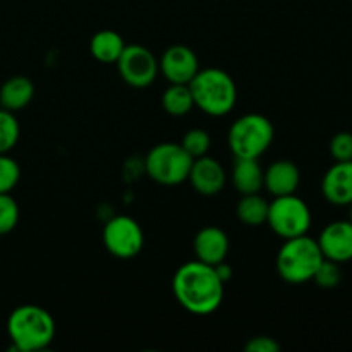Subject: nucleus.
Wrapping results in <instances>:
<instances>
[{
    "label": "nucleus",
    "instance_id": "1",
    "mask_svg": "<svg viewBox=\"0 0 352 352\" xmlns=\"http://www.w3.org/2000/svg\"><path fill=\"white\" fill-rule=\"evenodd\" d=\"M223 282L215 267L203 261H188L177 268L172 278L175 299L186 311L198 316L215 313L223 301Z\"/></svg>",
    "mask_w": 352,
    "mask_h": 352
},
{
    "label": "nucleus",
    "instance_id": "2",
    "mask_svg": "<svg viewBox=\"0 0 352 352\" xmlns=\"http://www.w3.org/2000/svg\"><path fill=\"white\" fill-rule=\"evenodd\" d=\"M7 333L17 351H41L54 340L55 320L40 306L23 305L9 315Z\"/></svg>",
    "mask_w": 352,
    "mask_h": 352
},
{
    "label": "nucleus",
    "instance_id": "3",
    "mask_svg": "<svg viewBox=\"0 0 352 352\" xmlns=\"http://www.w3.org/2000/svg\"><path fill=\"white\" fill-rule=\"evenodd\" d=\"M189 89L192 93L195 107L208 116H226L236 105V82L222 69L208 67L198 71L189 82Z\"/></svg>",
    "mask_w": 352,
    "mask_h": 352
},
{
    "label": "nucleus",
    "instance_id": "4",
    "mask_svg": "<svg viewBox=\"0 0 352 352\" xmlns=\"http://www.w3.org/2000/svg\"><path fill=\"white\" fill-rule=\"evenodd\" d=\"M323 261L318 241L305 236L285 239L277 254V272L289 284H305L313 280V275Z\"/></svg>",
    "mask_w": 352,
    "mask_h": 352
},
{
    "label": "nucleus",
    "instance_id": "5",
    "mask_svg": "<svg viewBox=\"0 0 352 352\" xmlns=\"http://www.w3.org/2000/svg\"><path fill=\"white\" fill-rule=\"evenodd\" d=\"M275 136L274 124L261 113L239 117L229 129V148L236 158H260Z\"/></svg>",
    "mask_w": 352,
    "mask_h": 352
},
{
    "label": "nucleus",
    "instance_id": "6",
    "mask_svg": "<svg viewBox=\"0 0 352 352\" xmlns=\"http://www.w3.org/2000/svg\"><path fill=\"white\" fill-rule=\"evenodd\" d=\"M146 172L155 182L164 186L181 184L188 179L192 158L181 144L160 143L146 155Z\"/></svg>",
    "mask_w": 352,
    "mask_h": 352
},
{
    "label": "nucleus",
    "instance_id": "7",
    "mask_svg": "<svg viewBox=\"0 0 352 352\" xmlns=\"http://www.w3.org/2000/svg\"><path fill=\"white\" fill-rule=\"evenodd\" d=\"M268 226L277 236L284 239L305 236L311 227L309 206L296 195L277 196L268 205Z\"/></svg>",
    "mask_w": 352,
    "mask_h": 352
},
{
    "label": "nucleus",
    "instance_id": "8",
    "mask_svg": "<svg viewBox=\"0 0 352 352\" xmlns=\"http://www.w3.org/2000/svg\"><path fill=\"white\" fill-rule=\"evenodd\" d=\"M144 236L140 223L126 215L113 217L103 227V244L107 251L120 260H131L143 250Z\"/></svg>",
    "mask_w": 352,
    "mask_h": 352
},
{
    "label": "nucleus",
    "instance_id": "9",
    "mask_svg": "<svg viewBox=\"0 0 352 352\" xmlns=\"http://www.w3.org/2000/svg\"><path fill=\"white\" fill-rule=\"evenodd\" d=\"M120 78L134 88H146L158 74V62L155 55L143 45H126L117 58Z\"/></svg>",
    "mask_w": 352,
    "mask_h": 352
},
{
    "label": "nucleus",
    "instance_id": "10",
    "mask_svg": "<svg viewBox=\"0 0 352 352\" xmlns=\"http://www.w3.org/2000/svg\"><path fill=\"white\" fill-rule=\"evenodd\" d=\"M158 67L172 85H189L199 71L198 57L186 45H172L167 48Z\"/></svg>",
    "mask_w": 352,
    "mask_h": 352
},
{
    "label": "nucleus",
    "instance_id": "11",
    "mask_svg": "<svg viewBox=\"0 0 352 352\" xmlns=\"http://www.w3.org/2000/svg\"><path fill=\"white\" fill-rule=\"evenodd\" d=\"M323 258L336 263H346L352 260V222L351 220H337L329 223L322 230L318 239Z\"/></svg>",
    "mask_w": 352,
    "mask_h": 352
},
{
    "label": "nucleus",
    "instance_id": "12",
    "mask_svg": "<svg viewBox=\"0 0 352 352\" xmlns=\"http://www.w3.org/2000/svg\"><path fill=\"white\" fill-rule=\"evenodd\" d=\"M188 179L199 195L213 196L222 191L223 186H226L227 175L222 165L215 158L205 155V157L192 160Z\"/></svg>",
    "mask_w": 352,
    "mask_h": 352
},
{
    "label": "nucleus",
    "instance_id": "13",
    "mask_svg": "<svg viewBox=\"0 0 352 352\" xmlns=\"http://www.w3.org/2000/svg\"><path fill=\"white\" fill-rule=\"evenodd\" d=\"M322 192L329 203L347 206L352 203V160L336 162L322 181Z\"/></svg>",
    "mask_w": 352,
    "mask_h": 352
},
{
    "label": "nucleus",
    "instance_id": "14",
    "mask_svg": "<svg viewBox=\"0 0 352 352\" xmlns=\"http://www.w3.org/2000/svg\"><path fill=\"white\" fill-rule=\"evenodd\" d=\"M195 254L196 260L206 265H215L226 261L229 254V237L220 227H205L195 237Z\"/></svg>",
    "mask_w": 352,
    "mask_h": 352
},
{
    "label": "nucleus",
    "instance_id": "15",
    "mask_svg": "<svg viewBox=\"0 0 352 352\" xmlns=\"http://www.w3.org/2000/svg\"><path fill=\"white\" fill-rule=\"evenodd\" d=\"M301 182V172L291 160H277L265 170L263 186L270 195L285 196L294 195Z\"/></svg>",
    "mask_w": 352,
    "mask_h": 352
},
{
    "label": "nucleus",
    "instance_id": "16",
    "mask_svg": "<svg viewBox=\"0 0 352 352\" xmlns=\"http://www.w3.org/2000/svg\"><path fill=\"white\" fill-rule=\"evenodd\" d=\"M34 96V85L26 76H12L0 88V107L10 112L23 110Z\"/></svg>",
    "mask_w": 352,
    "mask_h": 352
},
{
    "label": "nucleus",
    "instance_id": "17",
    "mask_svg": "<svg viewBox=\"0 0 352 352\" xmlns=\"http://www.w3.org/2000/svg\"><path fill=\"white\" fill-rule=\"evenodd\" d=\"M263 174L258 158H236L232 170L234 188L241 195H254L263 188Z\"/></svg>",
    "mask_w": 352,
    "mask_h": 352
},
{
    "label": "nucleus",
    "instance_id": "18",
    "mask_svg": "<svg viewBox=\"0 0 352 352\" xmlns=\"http://www.w3.org/2000/svg\"><path fill=\"white\" fill-rule=\"evenodd\" d=\"M126 48L122 36L117 31L102 30L89 41V52L93 57L103 64H113Z\"/></svg>",
    "mask_w": 352,
    "mask_h": 352
},
{
    "label": "nucleus",
    "instance_id": "19",
    "mask_svg": "<svg viewBox=\"0 0 352 352\" xmlns=\"http://www.w3.org/2000/svg\"><path fill=\"white\" fill-rule=\"evenodd\" d=\"M162 105H164L165 112L174 117H182L191 112L195 107V100H192L189 85H172L170 82V86L165 89L164 96H162Z\"/></svg>",
    "mask_w": 352,
    "mask_h": 352
},
{
    "label": "nucleus",
    "instance_id": "20",
    "mask_svg": "<svg viewBox=\"0 0 352 352\" xmlns=\"http://www.w3.org/2000/svg\"><path fill=\"white\" fill-rule=\"evenodd\" d=\"M268 205L270 203L265 198L254 195H243L241 201L237 203V219L246 226H261L267 222L268 217Z\"/></svg>",
    "mask_w": 352,
    "mask_h": 352
},
{
    "label": "nucleus",
    "instance_id": "21",
    "mask_svg": "<svg viewBox=\"0 0 352 352\" xmlns=\"http://www.w3.org/2000/svg\"><path fill=\"white\" fill-rule=\"evenodd\" d=\"M19 122L14 112L0 107V153H9L19 140Z\"/></svg>",
    "mask_w": 352,
    "mask_h": 352
},
{
    "label": "nucleus",
    "instance_id": "22",
    "mask_svg": "<svg viewBox=\"0 0 352 352\" xmlns=\"http://www.w3.org/2000/svg\"><path fill=\"white\" fill-rule=\"evenodd\" d=\"M181 146L195 160V158L205 157L208 153L210 146H212V140H210V134L205 129H191L184 134Z\"/></svg>",
    "mask_w": 352,
    "mask_h": 352
},
{
    "label": "nucleus",
    "instance_id": "23",
    "mask_svg": "<svg viewBox=\"0 0 352 352\" xmlns=\"http://www.w3.org/2000/svg\"><path fill=\"white\" fill-rule=\"evenodd\" d=\"M19 222V206L10 192L0 195V236L9 234L16 229Z\"/></svg>",
    "mask_w": 352,
    "mask_h": 352
},
{
    "label": "nucleus",
    "instance_id": "24",
    "mask_svg": "<svg viewBox=\"0 0 352 352\" xmlns=\"http://www.w3.org/2000/svg\"><path fill=\"white\" fill-rule=\"evenodd\" d=\"M21 177V168L14 158L7 153H0V195L10 192L17 186Z\"/></svg>",
    "mask_w": 352,
    "mask_h": 352
},
{
    "label": "nucleus",
    "instance_id": "25",
    "mask_svg": "<svg viewBox=\"0 0 352 352\" xmlns=\"http://www.w3.org/2000/svg\"><path fill=\"white\" fill-rule=\"evenodd\" d=\"M340 278H342V274H340L339 263H336V261L332 260H327V258H323L318 270L313 275V280L316 282V285H320V287L323 289L337 287Z\"/></svg>",
    "mask_w": 352,
    "mask_h": 352
},
{
    "label": "nucleus",
    "instance_id": "26",
    "mask_svg": "<svg viewBox=\"0 0 352 352\" xmlns=\"http://www.w3.org/2000/svg\"><path fill=\"white\" fill-rule=\"evenodd\" d=\"M330 155L336 162L352 160V134L339 133L330 141Z\"/></svg>",
    "mask_w": 352,
    "mask_h": 352
},
{
    "label": "nucleus",
    "instance_id": "27",
    "mask_svg": "<svg viewBox=\"0 0 352 352\" xmlns=\"http://www.w3.org/2000/svg\"><path fill=\"white\" fill-rule=\"evenodd\" d=\"M248 352H278L280 351V344L268 336H258L250 339V342L244 346Z\"/></svg>",
    "mask_w": 352,
    "mask_h": 352
},
{
    "label": "nucleus",
    "instance_id": "28",
    "mask_svg": "<svg viewBox=\"0 0 352 352\" xmlns=\"http://www.w3.org/2000/svg\"><path fill=\"white\" fill-rule=\"evenodd\" d=\"M215 270H217V274H219V277L222 278L223 284H227V280H229V278L232 277V268H230L229 265H226V261H222V263L215 265Z\"/></svg>",
    "mask_w": 352,
    "mask_h": 352
},
{
    "label": "nucleus",
    "instance_id": "29",
    "mask_svg": "<svg viewBox=\"0 0 352 352\" xmlns=\"http://www.w3.org/2000/svg\"><path fill=\"white\" fill-rule=\"evenodd\" d=\"M349 206H351V222H352V203H351Z\"/></svg>",
    "mask_w": 352,
    "mask_h": 352
}]
</instances>
